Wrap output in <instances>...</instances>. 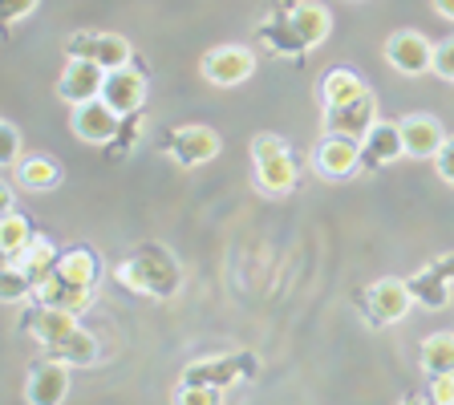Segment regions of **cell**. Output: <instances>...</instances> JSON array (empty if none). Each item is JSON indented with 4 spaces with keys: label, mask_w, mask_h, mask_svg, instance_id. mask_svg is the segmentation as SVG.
Listing matches in <instances>:
<instances>
[{
    "label": "cell",
    "mask_w": 454,
    "mask_h": 405,
    "mask_svg": "<svg viewBox=\"0 0 454 405\" xmlns=\"http://www.w3.org/2000/svg\"><path fill=\"white\" fill-rule=\"evenodd\" d=\"M37 300L41 304H57V308H74V312H85L90 300H94V288H82V284H69L49 268L45 276L37 280Z\"/></svg>",
    "instance_id": "cell-18"
},
{
    "label": "cell",
    "mask_w": 454,
    "mask_h": 405,
    "mask_svg": "<svg viewBox=\"0 0 454 405\" xmlns=\"http://www.w3.org/2000/svg\"><path fill=\"white\" fill-rule=\"evenodd\" d=\"M53 357H61L66 365H74V369H90V365H98V357H102V349H98V337L94 332H85L82 324H77L74 332H66L61 340H53V345H45Z\"/></svg>",
    "instance_id": "cell-19"
},
{
    "label": "cell",
    "mask_w": 454,
    "mask_h": 405,
    "mask_svg": "<svg viewBox=\"0 0 454 405\" xmlns=\"http://www.w3.org/2000/svg\"><path fill=\"white\" fill-rule=\"evenodd\" d=\"M102 85H106V69L90 57H69L61 77H57V97L69 105H82L90 97H102Z\"/></svg>",
    "instance_id": "cell-12"
},
{
    "label": "cell",
    "mask_w": 454,
    "mask_h": 405,
    "mask_svg": "<svg viewBox=\"0 0 454 405\" xmlns=\"http://www.w3.org/2000/svg\"><path fill=\"white\" fill-rule=\"evenodd\" d=\"M430 397H434L438 405H454V373H438V378L430 381Z\"/></svg>",
    "instance_id": "cell-34"
},
{
    "label": "cell",
    "mask_w": 454,
    "mask_h": 405,
    "mask_svg": "<svg viewBox=\"0 0 454 405\" xmlns=\"http://www.w3.org/2000/svg\"><path fill=\"white\" fill-rule=\"evenodd\" d=\"M0 296H4V304H20V300H28V296H37V276L25 272L17 260H9V264H4V284H0Z\"/></svg>",
    "instance_id": "cell-28"
},
{
    "label": "cell",
    "mask_w": 454,
    "mask_h": 405,
    "mask_svg": "<svg viewBox=\"0 0 454 405\" xmlns=\"http://www.w3.org/2000/svg\"><path fill=\"white\" fill-rule=\"evenodd\" d=\"M430 74L442 77V82H454V37L434 45V66H430Z\"/></svg>",
    "instance_id": "cell-30"
},
{
    "label": "cell",
    "mask_w": 454,
    "mask_h": 405,
    "mask_svg": "<svg viewBox=\"0 0 454 405\" xmlns=\"http://www.w3.org/2000/svg\"><path fill=\"white\" fill-rule=\"evenodd\" d=\"M406 284H410V292H414V304H426V308H446V300H450V280H442L434 268L414 272Z\"/></svg>",
    "instance_id": "cell-24"
},
{
    "label": "cell",
    "mask_w": 454,
    "mask_h": 405,
    "mask_svg": "<svg viewBox=\"0 0 454 405\" xmlns=\"http://www.w3.org/2000/svg\"><path fill=\"white\" fill-rule=\"evenodd\" d=\"M284 9V20L272 25V37H276V49H317L325 37L333 33V17L317 4V0H288L280 4Z\"/></svg>",
    "instance_id": "cell-2"
},
{
    "label": "cell",
    "mask_w": 454,
    "mask_h": 405,
    "mask_svg": "<svg viewBox=\"0 0 454 405\" xmlns=\"http://www.w3.org/2000/svg\"><path fill=\"white\" fill-rule=\"evenodd\" d=\"M223 393H227V389H219V386H183L179 389V401L183 405H219V401H223Z\"/></svg>",
    "instance_id": "cell-29"
},
{
    "label": "cell",
    "mask_w": 454,
    "mask_h": 405,
    "mask_svg": "<svg viewBox=\"0 0 454 405\" xmlns=\"http://www.w3.org/2000/svg\"><path fill=\"white\" fill-rule=\"evenodd\" d=\"M69 369L61 357H53L49 353L45 361H37V365H28L25 373V401L28 405H61L69 397Z\"/></svg>",
    "instance_id": "cell-7"
},
{
    "label": "cell",
    "mask_w": 454,
    "mask_h": 405,
    "mask_svg": "<svg viewBox=\"0 0 454 405\" xmlns=\"http://www.w3.org/2000/svg\"><path fill=\"white\" fill-rule=\"evenodd\" d=\"M394 159H406L402 122H373V130L361 138V167H386Z\"/></svg>",
    "instance_id": "cell-17"
},
{
    "label": "cell",
    "mask_w": 454,
    "mask_h": 405,
    "mask_svg": "<svg viewBox=\"0 0 454 405\" xmlns=\"http://www.w3.org/2000/svg\"><path fill=\"white\" fill-rule=\"evenodd\" d=\"M57 255H61V252H57V247L49 244L45 236H33V239H28V247H25V252H17V255H12V260H17V264L25 268V272H33V276H37V280H41V276H45L49 268L57 264Z\"/></svg>",
    "instance_id": "cell-26"
},
{
    "label": "cell",
    "mask_w": 454,
    "mask_h": 405,
    "mask_svg": "<svg viewBox=\"0 0 454 405\" xmlns=\"http://www.w3.org/2000/svg\"><path fill=\"white\" fill-rule=\"evenodd\" d=\"M361 94H365V82H361L353 69H329V74L317 82V97H321L325 110H329V105H345Z\"/></svg>",
    "instance_id": "cell-20"
},
{
    "label": "cell",
    "mask_w": 454,
    "mask_h": 405,
    "mask_svg": "<svg viewBox=\"0 0 454 405\" xmlns=\"http://www.w3.org/2000/svg\"><path fill=\"white\" fill-rule=\"evenodd\" d=\"M28 239H33V227H28V219L20 215V211H4V219H0V252L17 255L28 247Z\"/></svg>",
    "instance_id": "cell-27"
},
{
    "label": "cell",
    "mask_w": 454,
    "mask_h": 405,
    "mask_svg": "<svg viewBox=\"0 0 454 405\" xmlns=\"http://www.w3.org/2000/svg\"><path fill=\"white\" fill-rule=\"evenodd\" d=\"M365 304H369V324H373V329H381V324L406 321V312L414 308V292H410L406 280H397V276H386V280L369 284Z\"/></svg>",
    "instance_id": "cell-8"
},
{
    "label": "cell",
    "mask_w": 454,
    "mask_h": 405,
    "mask_svg": "<svg viewBox=\"0 0 454 405\" xmlns=\"http://www.w3.org/2000/svg\"><path fill=\"white\" fill-rule=\"evenodd\" d=\"M430 4H434V12L442 20H454V0H430Z\"/></svg>",
    "instance_id": "cell-36"
},
{
    "label": "cell",
    "mask_w": 454,
    "mask_h": 405,
    "mask_svg": "<svg viewBox=\"0 0 454 405\" xmlns=\"http://www.w3.org/2000/svg\"><path fill=\"white\" fill-rule=\"evenodd\" d=\"M122 126H126V118L114 110L106 97H90V102L74 105V134L82 142H94V146L114 142L122 134Z\"/></svg>",
    "instance_id": "cell-10"
},
{
    "label": "cell",
    "mask_w": 454,
    "mask_h": 405,
    "mask_svg": "<svg viewBox=\"0 0 454 405\" xmlns=\"http://www.w3.org/2000/svg\"><path fill=\"white\" fill-rule=\"evenodd\" d=\"M102 97L122 113V118H134V113L146 105V77L130 66L110 69V74H106V85H102Z\"/></svg>",
    "instance_id": "cell-13"
},
{
    "label": "cell",
    "mask_w": 454,
    "mask_h": 405,
    "mask_svg": "<svg viewBox=\"0 0 454 405\" xmlns=\"http://www.w3.org/2000/svg\"><path fill=\"white\" fill-rule=\"evenodd\" d=\"M167 154L175 167H203L219 154V134L211 126H179L167 134Z\"/></svg>",
    "instance_id": "cell-11"
},
{
    "label": "cell",
    "mask_w": 454,
    "mask_h": 405,
    "mask_svg": "<svg viewBox=\"0 0 454 405\" xmlns=\"http://www.w3.org/2000/svg\"><path fill=\"white\" fill-rule=\"evenodd\" d=\"M0 162L4 167L20 162V130L12 122H0Z\"/></svg>",
    "instance_id": "cell-31"
},
{
    "label": "cell",
    "mask_w": 454,
    "mask_h": 405,
    "mask_svg": "<svg viewBox=\"0 0 454 405\" xmlns=\"http://www.w3.org/2000/svg\"><path fill=\"white\" fill-rule=\"evenodd\" d=\"M430 268H434V272L442 276V280H450V284H454V252L438 255V260H434V264H430Z\"/></svg>",
    "instance_id": "cell-35"
},
{
    "label": "cell",
    "mask_w": 454,
    "mask_h": 405,
    "mask_svg": "<svg viewBox=\"0 0 454 405\" xmlns=\"http://www.w3.org/2000/svg\"><path fill=\"white\" fill-rule=\"evenodd\" d=\"M386 61L406 77H422L434 66V41L414 33V28H397L394 37L386 41Z\"/></svg>",
    "instance_id": "cell-9"
},
{
    "label": "cell",
    "mask_w": 454,
    "mask_h": 405,
    "mask_svg": "<svg viewBox=\"0 0 454 405\" xmlns=\"http://www.w3.org/2000/svg\"><path fill=\"white\" fill-rule=\"evenodd\" d=\"M203 82L219 85V90H231V85H244L255 74V53L247 45H215L203 53Z\"/></svg>",
    "instance_id": "cell-5"
},
{
    "label": "cell",
    "mask_w": 454,
    "mask_h": 405,
    "mask_svg": "<svg viewBox=\"0 0 454 405\" xmlns=\"http://www.w3.org/2000/svg\"><path fill=\"white\" fill-rule=\"evenodd\" d=\"M373 122H378V102H373L369 90L361 97H353V102L325 110V130L349 134V138H365V134L373 130Z\"/></svg>",
    "instance_id": "cell-14"
},
{
    "label": "cell",
    "mask_w": 454,
    "mask_h": 405,
    "mask_svg": "<svg viewBox=\"0 0 454 405\" xmlns=\"http://www.w3.org/2000/svg\"><path fill=\"white\" fill-rule=\"evenodd\" d=\"M422 369L430 378L454 373V332H430L422 340Z\"/></svg>",
    "instance_id": "cell-25"
},
{
    "label": "cell",
    "mask_w": 454,
    "mask_h": 405,
    "mask_svg": "<svg viewBox=\"0 0 454 405\" xmlns=\"http://www.w3.org/2000/svg\"><path fill=\"white\" fill-rule=\"evenodd\" d=\"M37 4L41 0H0V17H4V25H20L28 12H37Z\"/></svg>",
    "instance_id": "cell-33"
},
{
    "label": "cell",
    "mask_w": 454,
    "mask_h": 405,
    "mask_svg": "<svg viewBox=\"0 0 454 405\" xmlns=\"http://www.w3.org/2000/svg\"><path fill=\"white\" fill-rule=\"evenodd\" d=\"M402 142H406V159H434L446 142V130L434 113H410L402 118Z\"/></svg>",
    "instance_id": "cell-16"
},
{
    "label": "cell",
    "mask_w": 454,
    "mask_h": 405,
    "mask_svg": "<svg viewBox=\"0 0 454 405\" xmlns=\"http://www.w3.org/2000/svg\"><path fill=\"white\" fill-rule=\"evenodd\" d=\"M17 183L25 191H53L61 183V167L49 154H25L17 162Z\"/></svg>",
    "instance_id": "cell-23"
},
{
    "label": "cell",
    "mask_w": 454,
    "mask_h": 405,
    "mask_svg": "<svg viewBox=\"0 0 454 405\" xmlns=\"http://www.w3.org/2000/svg\"><path fill=\"white\" fill-rule=\"evenodd\" d=\"M252 167H255V183L268 195H284L296 187V159L288 151V142L280 134H255L252 138Z\"/></svg>",
    "instance_id": "cell-3"
},
{
    "label": "cell",
    "mask_w": 454,
    "mask_h": 405,
    "mask_svg": "<svg viewBox=\"0 0 454 405\" xmlns=\"http://www.w3.org/2000/svg\"><path fill=\"white\" fill-rule=\"evenodd\" d=\"M118 284L126 292L151 296V300H170L183 288V268L175 260V252H167L162 244H138L134 255H126L118 264Z\"/></svg>",
    "instance_id": "cell-1"
},
{
    "label": "cell",
    "mask_w": 454,
    "mask_h": 405,
    "mask_svg": "<svg viewBox=\"0 0 454 405\" xmlns=\"http://www.w3.org/2000/svg\"><path fill=\"white\" fill-rule=\"evenodd\" d=\"M66 53L69 57H90V61H98V66L110 74V69H122L130 66V41L118 37V33H94V28H85V33H74V37H66Z\"/></svg>",
    "instance_id": "cell-6"
},
{
    "label": "cell",
    "mask_w": 454,
    "mask_h": 405,
    "mask_svg": "<svg viewBox=\"0 0 454 405\" xmlns=\"http://www.w3.org/2000/svg\"><path fill=\"white\" fill-rule=\"evenodd\" d=\"M53 272L61 276V280H69V284L94 288V280H98V255L90 252V247H69V252L57 255Z\"/></svg>",
    "instance_id": "cell-22"
},
{
    "label": "cell",
    "mask_w": 454,
    "mask_h": 405,
    "mask_svg": "<svg viewBox=\"0 0 454 405\" xmlns=\"http://www.w3.org/2000/svg\"><path fill=\"white\" fill-rule=\"evenodd\" d=\"M77 316L82 312H74V308H57V304H41L37 308V316H33V337L41 340V345H53V340H61L66 332H74L77 329Z\"/></svg>",
    "instance_id": "cell-21"
},
{
    "label": "cell",
    "mask_w": 454,
    "mask_h": 405,
    "mask_svg": "<svg viewBox=\"0 0 454 405\" xmlns=\"http://www.w3.org/2000/svg\"><path fill=\"white\" fill-rule=\"evenodd\" d=\"M312 167L321 179H349L361 167V138H349V134L325 130V138L312 146Z\"/></svg>",
    "instance_id": "cell-4"
},
{
    "label": "cell",
    "mask_w": 454,
    "mask_h": 405,
    "mask_svg": "<svg viewBox=\"0 0 454 405\" xmlns=\"http://www.w3.org/2000/svg\"><path fill=\"white\" fill-rule=\"evenodd\" d=\"M252 373V357H211V361H199V365H187L183 373V386H219V389H231L239 386V378Z\"/></svg>",
    "instance_id": "cell-15"
},
{
    "label": "cell",
    "mask_w": 454,
    "mask_h": 405,
    "mask_svg": "<svg viewBox=\"0 0 454 405\" xmlns=\"http://www.w3.org/2000/svg\"><path fill=\"white\" fill-rule=\"evenodd\" d=\"M434 170H438V179L446 183V187H454V134H446V142L442 146H438V154L434 159Z\"/></svg>",
    "instance_id": "cell-32"
}]
</instances>
